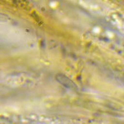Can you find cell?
I'll return each mask as SVG.
<instances>
[{
	"mask_svg": "<svg viewBox=\"0 0 124 124\" xmlns=\"http://www.w3.org/2000/svg\"><path fill=\"white\" fill-rule=\"evenodd\" d=\"M56 79H58L59 83H62V85L66 87L73 89H76V87H77L76 85L73 83V81H71L68 78L64 76V75H58V76H56Z\"/></svg>",
	"mask_w": 124,
	"mask_h": 124,
	"instance_id": "6da1fadb",
	"label": "cell"
}]
</instances>
